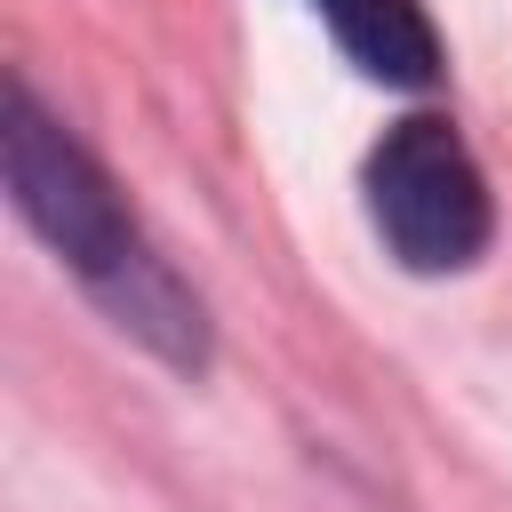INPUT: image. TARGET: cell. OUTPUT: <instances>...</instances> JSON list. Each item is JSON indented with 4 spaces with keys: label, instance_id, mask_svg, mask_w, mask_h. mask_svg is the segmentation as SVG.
<instances>
[{
    "label": "cell",
    "instance_id": "obj_3",
    "mask_svg": "<svg viewBox=\"0 0 512 512\" xmlns=\"http://www.w3.org/2000/svg\"><path fill=\"white\" fill-rule=\"evenodd\" d=\"M312 8L368 80H392V88L440 80V32H432L424 0H312Z\"/></svg>",
    "mask_w": 512,
    "mask_h": 512
},
{
    "label": "cell",
    "instance_id": "obj_2",
    "mask_svg": "<svg viewBox=\"0 0 512 512\" xmlns=\"http://www.w3.org/2000/svg\"><path fill=\"white\" fill-rule=\"evenodd\" d=\"M360 192H368V224H376L384 256L416 280L472 272L496 240V192H488L472 144L456 136V120H440V112L392 120L360 168Z\"/></svg>",
    "mask_w": 512,
    "mask_h": 512
},
{
    "label": "cell",
    "instance_id": "obj_1",
    "mask_svg": "<svg viewBox=\"0 0 512 512\" xmlns=\"http://www.w3.org/2000/svg\"><path fill=\"white\" fill-rule=\"evenodd\" d=\"M0 184H8V208L24 216V232L88 288V304L120 336H136L176 376H200L208 368V352H216L208 304L144 240V224L120 200V184L104 176V160L24 80H8V96H0Z\"/></svg>",
    "mask_w": 512,
    "mask_h": 512
}]
</instances>
